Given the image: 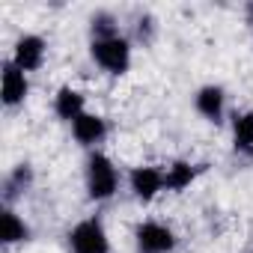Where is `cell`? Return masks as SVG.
I'll use <instances>...</instances> for the list:
<instances>
[{"mask_svg": "<svg viewBox=\"0 0 253 253\" xmlns=\"http://www.w3.org/2000/svg\"><path fill=\"white\" fill-rule=\"evenodd\" d=\"M84 188L86 197L92 203H107L116 197L119 191V167L113 164V158L101 149L89 152L84 161Z\"/></svg>", "mask_w": 253, "mask_h": 253, "instance_id": "obj_1", "label": "cell"}, {"mask_svg": "<svg viewBox=\"0 0 253 253\" xmlns=\"http://www.w3.org/2000/svg\"><path fill=\"white\" fill-rule=\"evenodd\" d=\"M89 57L92 63L110 75V78H122L125 72L131 69V60H134V45L128 36H113V39H95L89 42Z\"/></svg>", "mask_w": 253, "mask_h": 253, "instance_id": "obj_2", "label": "cell"}, {"mask_svg": "<svg viewBox=\"0 0 253 253\" xmlns=\"http://www.w3.org/2000/svg\"><path fill=\"white\" fill-rule=\"evenodd\" d=\"M66 238H69L72 253H110V235H107L98 214H89V217L78 220L69 229Z\"/></svg>", "mask_w": 253, "mask_h": 253, "instance_id": "obj_3", "label": "cell"}, {"mask_svg": "<svg viewBox=\"0 0 253 253\" xmlns=\"http://www.w3.org/2000/svg\"><path fill=\"white\" fill-rule=\"evenodd\" d=\"M134 247L137 253H176L179 235L173 232V226L149 217L134 226Z\"/></svg>", "mask_w": 253, "mask_h": 253, "instance_id": "obj_4", "label": "cell"}, {"mask_svg": "<svg viewBox=\"0 0 253 253\" xmlns=\"http://www.w3.org/2000/svg\"><path fill=\"white\" fill-rule=\"evenodd\" d=\"M128 191L137 203H152L155 197H161L167 191L164 185V167L155 164H137L128 173Z\"/></svg>", "mask_w": 253, "mask_h": 253, "instance_id": "obj_5", "label": "cell"}, {"mask_svg": "<svg viewBox=\"0 0 253 253\" xmlns=\"http://www.w3.org/2000/svg\"><path fill=\"white\" fill-rule=\"evenodd\" d=\"M21 72H39L42 66H45V60H48V42H45V36H39V33H21L18 39H15V45H12V57H9Z\"/></svg>", "mask_w": 253, "mask_h": 253, "instance_id": "obj_6", "label": "cell"}, {"mask_svg": "<svg viewBox=\"0 0 253 253\" xmlns=\"http://www.w3.org/2000/svg\"><path fill=\"white\" fill-rule=\"evenodd\" d=\"M33 188H36V167L30 161H21V164H15L3 176V185H0V200H3L6 209H15V203L24 200Z\"/></svg>", "mask_w": 253, "mask_h": 253, "instance_id": "obj_7", "label": "cell"}, {"mask_svg": "<svg viewBox=\"0 0 253 253\" xmlns=\"http://www.w3.org/2000/svg\"><path fill=\"white\" fill-rule=\"evenodd\" d=\"M27 95H30L27 72H21L12 60H3V72H0V101H3V107L15 110L27 101Z\"/></svg>", "mask_w": 253, "mask_h": 253, "instance_id": "obj_8", "label": "cell"}, {"mask_svg": "<svg viewBox=\"0 0 253 253\" xmlns=\"http://www.w3.org/2000/svg\"><path fill=\"white\" fill-rule=\"evenodd\" d=\"M107 131H110L107 119L101 113H95V110H86V113H81L72 122V137H75V143L84 146V149H89V152H95L98 143H104Z\"/></svg>", "mask_w": 253, "mask_h": 253, "instance_id": "obj_9", "label": "cell"}, {"mask_svg": "<svg viewBox=\"0 0 253 253\" xmlns=\"http://www.w3.org/2000/svg\"><path fill=\"white\" fill-rule=\"evenodd\" d=\"M194 110L211 122V125H223L226 119V89L220 84H206L194 92Z\"/></svg>", "mask_w": 253, "mask_h": 253, "instance_id": "obj_10", "label": "cell"}, {"mask_svg": "<svg viewBox=\"0 0 253 253\" xmlns=\"http://www.w3.org/2000/svg\"><path fill=\"white\" fill-rule=\"evenodd\" d=\"M30 238H33V229L24 220V214L3 206V211H0V241H3V247H18V244H27Z\"/></svg>", "mask_w": 253, "mask_h": 253, "instance_id": "obj_11", "label": "cell"}, {"mask_svg": "<svg viewBox=\"0 0 253 253\" xmlns=\"http://www.w3.org/2000/svg\"><path fill=\"white\" fill-rule=\"evenodd\" d=\"M81 113H86V95H84L78 86H72V84L60 86V89L54 92V116L72 125Z\"/></svg>", "mask_w": 253, "mask_h": 253, "instance_id": "obj_12", "label": "cell"}, {"mask_svg": "<svg viewBox=\"0 0 253 253\" xmlns=\"http://www.w3.org/2000/svg\"><path fill=\"white\" fill-rule=\"evenodd\" d=\"M197 176H200V167L191 164V161H185V158H176V161H170V164L164 167V185H167L170 194L188 191V188L197 182Z\"/></svg>", "mask_w": 253, "mask_h": 253, "instance_id": "obj_13", "label": "cell"}, {"mask_svg": "<svg viewBox=\"0 0 253 253\" xmlns=\"http://www.w3.org/2000/svg\"><path fill=\"white\" fill-rule=\"evenodd\" d=\"M229 128H232V149L238 155H253V110H235Z\"/></svg>", "mask_w": 253, "mask_h": 253, "instance_id": "obj_14", "label": "cell"}, {"mask_svg": "<svg viewBox=\"0 0 253 253\" xmlns=\"http://www.w3.org/2000/svg\"><path fill=\"white\" fill-rule=\"evenodd\" d=\"M113 36H122L119 18L110 9H95L89 15V42H95V39H113Z\"/></svg>", "mask_w": 253, "mask_h": 253, "instance_id": "obj_15", "label": "cell"}, {"mask_svg": "<svg viewBox=\"0 0 253 253\" xmlns=\"http://www.w3.org/2000/svg\"><path fill=\"white\" fill-rule=\"evenodd\" d=\"M131 45H140V48H149L155 39H158V18L152 12H140L131 24Z\"/></svg>", "mask_w": 253, "mask_h": 253, "instance_id": "obj_16", "label": "cell"}, {"mask_svg": "<svg viewBox=\"0 0 253 253\" xmlns=\"http://www.w3.org/2000/svg\"><path fill=\"white\" fill-rule=\"evenodd\" d=\"M244 21H247V27L253 30V0H250V3H244Z\"/></svg>", "mask_w": 253, "mask_h": 253, "instance_id": "obj_17", "label": "cell"}, {"mask_svg": "<svg viewBox=\"0 0 253 253\" xmlns=\"http://www.w3.org/2000/svg\"><path fill=\"white\" fill-rule=\"evenodd\" d=\"M244 253H253V250H244Z\"/></svg>", "mask_w": 253, "mask_h": 253, "instance_id": "obj_18", "label": "cell"}]
</instances>
